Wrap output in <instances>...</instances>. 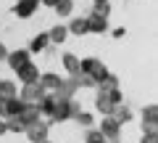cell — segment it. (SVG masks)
<instances>
[{
  "instance_id": "f546056e",
  "label": "cell",
  "mask_w": 158,
  "mask_h": 143,
  "mask_svg": "<svg viewBox=\"0 0 158 143\" xmlns=\"http://www.w3.org/2000/svg\"><path fill=\"white\" fill-rule=\"evenodd\" d=\"M140 143H158V135H156V132H142Z\"/></svg>"
},
{
  "instance_id": "30bf717a",
  "label": "cell",
  "mask_w": 158,
  "mask_h": 143,
  "mask_svg": "<svg viewBox=\"0 0 158 143\" xmlns=\"http://www.w3.org/2000/svg\"><path fill=\"white\" fill-rule=\"evenodd\" d=\"M37 85L42 87V93H56V87L61 85V77L53 74V72H42L40 80H37Z\"/></svg>"
},
{
  "instance_id": "8d00e7d4",
  "label": "cell",
  "mask_w": 158,
  "mask_h": 143,
  "mask_svg": "<svg viewBox=\"0 0 158 143\" xmlns=\"http://www.w3.org/2000/svg\"><path fill=\"white\" fill-rule=\"evenodd\" d=\"M34 3H40V0H34Z\"/></svg>"
},
{
  "instance_id": "7402d4cb",
  "label": "cell",
  "mask_w": 158,
  "mask_h": 143,
  "mask_svg": "<svg viewBox=\"0 0 158 143\" xmlns=\"http://www.w3.org/2000/svg\"><path fill=\"white\" fill-rule=\"evenodd\" d=\"M111 117L118 122V125H127V122L132 119V109H129V106H124V103H118L116 109H113V114H111Z\"/></svg>"
},
{
  "instance_id": "d4e9b609",
  "label": "cell",
  "mask_w": 158,
  "mask_h": 143,
  "mask_svg": "<svg viewBox=\"0 0 158 143\" xmlns=\"http://www.w3.org/2000/svg\"><path fill=\"white\" fill-rule=\"evenodd\" d=\"M71 11H74V3H71V0H58V6H56L58 16H71Z\"/></svg>"
},
{
  "instance_id": "44dd1931",
  "label": "cell",
  "mask_w": 158,
  "mask_h": 143,
  "mask_svg": "<svg viewBox=\"0 0 158 143\" xmlns=\"http://www.w3.org/2000/svg\"><path fill=\"white\" fill-rule=\"evenodd\" d=\"M61 61H63V69L69 72V77L79 72V56H74V53H63Z\"/></svg>"
},
{
  "instance_id": "5bb4252c",
  "label": "cell",
  "mask_w": 158,
  "mask_h": 143,
  "mask_svg": "<svg viewBox=\"0 0 158 143\" xmlns=\"http://www.w3.org/2000/svg\"><path fill=\"white\" fill-rule=\"evenodd\" d=\"M87 32H92V34L108 32V19H103V16H87Z\"/></svg>"
},
{
  "instance_id": "9a60e30c",
  "label": "cell",
  "mask_w": 158,
  "mask_h": 143,
  "mask_svg": "<svg viewBox=\"0 0 158 143\" xmlns=\"http://www.w3.org/2000/svg\"><path fill=\"white\" fill-rule=\"evenodd\" d=\"M34 106H37V111H40V117H50V111H53V106H56V96H53V93H45V96L40 98V101L34 103Z\"/></svg>"
},
{
  "instance_id": "9c48e42d",
  "label": "cell",
  "mask_w": 158,
  "mask_h": 143,
  "mask_svg": "<svg viewBox=\"0 0 158 143\" xmlns=\"http://www.w3.org/2000/svg\"><path fill=\"white\" fill-rule=\"evenodd\" d=\"M16 74H19V80H21V85H32V82L40 80V69L34 66L32 61H29V64H24V66L19 69Z\"/></svg>"
},
{
  "instance_id": "ba28073f",
  "label": "cell",
  "mask_w": 158,
  "mask_h": 143,
  "mask_svg": "<svg viewBox=\"0 0 158 143\" xmlns=\"http://www.w3.org/2000/svg\"><path fill=\"white\" fill-rule=\"evenodd\" d=\"M24 109V103L19 101V98H11V101H0V117L3 119H8V117H19Z\"/></svg>"
},
{
  "instance_id": "e575fe53",
  "label": "cell",
  "mask_w": 158,
  "mask_h": 143,
  "mask_svg": "<svg viewBox=\"0 0 158 143\" xmlns=\"http://www.w3.org/2000/svg\"><path fill=\"white\" fill-rule=\"evenodd\" d=\"M42 143H50V141H42Z\"/></svg>"
},
{
  "instance_id": "d6a6232c",
  "label": "cell",
  "mask_w": 158,
  "mask_h": 143,
  "mask_svg": "<svg viewBox=\"0 0 158 143\" xmlns=\"http://www.w3.org/2000/svg\"><path fill=\"white\" fill-rule=\"evenodd\" d=\"M6 132H8V127H6V119L0 117V135H6Z\"/></svg>"
},
{
  "instance_id": "7c38bea8",
  "label": "cell",
  "mask_w": 158,
  "mask_h": 143,
  "mask_svg": "<svg viewBox=\"0 0 158 143\" xmlns=\"http://www.w3.org/2000/svg\"><path fill=\"white\" fill-rule=\"evenodd\" d=\"M74 93H77V85H74V80L69 77V80H61V85L56 87V93H53V96L61 98V101H69V98H74Z\"/></svg>"
},
{
  "instance_id": "ac0fdd59",
  "label": "cell",
  "mask_w": 158,
  "mask_h": 143,
  "mask_svg": "<svg viewBox=\"0 0 158 143\" xmlns=\"http://www.w3.org/2000/svg\"><path fill=\"white\" fill-rule=\"evenodd\" d=\"M69 34H77V37H82V34H87V19L82 16H74L71 21H69Z\"/></svg>"
},
{
  "instance_id": "603a6c76",
  "label": "cell",
  "mask_w": 158,
  "mask_h": 143,
  "mask_svg": "<svg viewBox=\"0 0 158 143\" xmlns=\"http://www.w3.org/2000/svg\"><path fill=\"white\" fill-rule=\"evenodd\" d=\"M71 80H74V85H77V90H79V87H98L95 80H92L90 74H85V72H77V74H71Z\"/></svg>"
},
{
  "instance_id": "4fadbf2b",
  "label": "cell",
  "mask_w": 158,
  "mask_h": 143,
  "mask_svg": "<svg viewBox=\"0 0 158 143\" xmlns=\"http://www.w3.org/2000/svg\"><path fill=\"white\" fill-rule=\"evenodd\" d=\"M95 109L100 111L103 117H111L113 114V109H116V106H113L111 101H108L106 98V90H103V87H98V98H95Z\"/></svg>"
},
{
  "instance_id": "836d02e7",
  "label": "cell",
  "mask_w": 158,
  "mask_h": 143,
  "mask_svg": "<svg viewBox=\"0 0 158 143\" xmlns=\"http://www.w3.org/2000/svg\"><path fill=\"white\" fill-rule=\"evenodd\" d=\"M98 3H108V0H95V6H98Z\"/></svg>"
},
{
  "instance_id": "8992f818",
  "label": "cell",
  "mask_w": 158,
  "mask_h": 143,
  "mask_svg": "<svg viewBox=\"0 0 158 143\" xmlns=\"http://www.w3.org/2000/svg\"><path fill=\"white\" fill-rule=\"evenodd\" d=\"M8 66L13 69V72H19V69L24 66V64H29L32 61V53L27 51V48H19V51H8Z\"/></svg>"
},
{
  "instance_id": "6da1fadb",
  "label": "cell",
  "mask_w": 158,
  "mask_h": 143,
  "mask_svg": "<svg viewBox=\"0 0 158 143\" xmlns=\"http://www.w3.org/2000/svg\"><path fill=\"white\" fill-rule=\"evenodd\" d=\"M77 111H82V109H79V103L74 101V98H69V101L56 98V106H53V111H50L48 119H50V122H66V119H74Z\"/></svg>"
},
{
  "instance_id": "8fae6325",
  "label": "cell",
  "mask_w": 158,
  "mask_h": 143,
  "mask_svg": "<svg viewBox=\"0 0 158 143\" xmlns=\"http://www.w3.org/2000/svg\"><path fill=\"white\" fill-rule=\"evenodd\" d=\"M34 11H37V3H34V0H19L16 6H13V13H16L19 19H32Z\"/></svg>"
},
{
  "instance_id": "52a82bcc",
  "label": "cell",
  "mask_w": 158,
  "mask_h": 143,
  "mask_svg": "<svg viewBox=\"0 0 158 143\" xmlns=\"http://www.w3.org/2000/svg\"><path fill=\"white\" fill-rule=\"evenodd\" d=\"M98 130L106 135V141H118V135H121V125H118L113 117H103V122H100Z\"/></svg>"
},
{
  "instance_id": "1f68e13d",
  "label": "cell",
  "mask_w": 158,
  "mask_h": 143,
  "mask_svg": "<svg viewBox=\"0 0 158 143\" xmlns=\"http://www.w3.org/2000/svg\"><path fill=\"white\" fill-rule=\"evenodd\" d=\"M40 3H42V6H48V8H56V6H58V0H40Z\"/></svg>"
},
{
  "instance_id": "e0dca14e",
  "label": "cell",
  "mask_w": 158,
  "mask_h": 143,
  "mask_svg": "<svg viewBox=\"0 0 158 143\" xmlns=\"http://www.w3.org/2000/svg\"><path fill=\"white\" fill-rule=\"evenodd\" d=\"M11 98H19V87H16V82H11V80H0V101H11Z\"/></svg>"
},
{
  "instance_id": "ffe728a7",
  "label": "cell",
  "mask_w": 158,
  "mask_h": 143,
  "mask_svg": "<svg viewBox=\"0 0 158 143\" xmlns=\"http://www.w3.org/2000/svg\"><path fill=\"white\" fill-rule=\"evenodd\" d=\"M66 37H69V29L63 27V24H56V27L48 32V40H50V42H58V45L66 42Z\"/></svg>"
},
{
  "instance_id": "74e56055",
  "label": "cell",
  "mask_w": 158,
  "mask_h": 143,
  "mask_svg": "<svg viewBox=\"0 0 158 143\" xmlns=\"http://www.w3.org/2000/svg\"><path fill=\"white\" fill-rule=\"evenodd\" d=\"M71 3H74V0H71Z\"/></svg>"
},
{
  "instance_id": "5b68a950",
  "label": "cell",
  "mask_w": 158,
  "mask_h": 143,
  "mask_svg": "<svg viewBox=\"0 0 158 143\" xmlns=\"http://www.w3.org/2000/svg\"><path fill=\"white\" fill-rule=\"evenodd\" d=\"M156 127H158V106L148 103L142 109V132H156Z\"/></svg>"
},
{
  "instance_id": "3957f363",
  "label": "cell",
  "mask_w": 158,
  "mask_h": 143,
  "mask_svg": "<svg viewBox=\"0 0 158 143\" xmlns=\"http://www.w3.org/2000/svg\"><path fill=\"white\" fill-rule=\"evenodd\" d=\"M48 132H50V122H34V125H29L27 130H24V135L29 138L32 143H42V141H48Z\"/></svg>"
},
{
  "instance_id": "7a4b0ae2",
  "label": "cell",
  "mask_w": 158,
  "mask_h": 143,
  "mask_svg": "<svg viewBox=\"0 0 158 143\" xmlns=\"http://www.w3.org/2000/svg\"><path fill=\"white\" fill-rule=\"evenodd\" d=\"M79 72H85V74H90L92 80H95V85H100V82L106 80V74H108L106 64H103L100 58H95V56L79 58Z\"/></svg>"
},
{
  "instance_id": "d6986e66",
  "label": "cell",
  "mask_w": 158,
  "mask_h": 143,
  "mask_svg": "<svg viewBox=\"0 0 158 143\" xmlns=\"http://www.w3.org/2000/svg\"><path fill=\"white\" fill-rule=\"evenodd\" d=\"M19 117H21V122H24L27 127L42 119V117H40V111H37V106H24V109H21V114H19Z\"/></svg>"
},
{
  "instance_id": "277c9868",
  "label": "cell",
  "mask_w": 158,
  "mask_h": 143,
  "mask_svg": "<svg viewBox=\"0 0 158 143\" xmlns=\"http://www.w3.org/2000/svg\"><path fill=\"white\" fill-rule=\"evenodd\" d=\"M42 96H45V93H42V87H40L37 82H32V85H21V93H19V101H21L24 106H34V103H37Z\"/></svg>"
},
{
  "instance_id": "4dcf8cb0",
  "label": "cell",
  "mask_w": 158,
  "mask_h": 143,
  "mask_svg": "<svg viewBox=\"0 0 158 143\" xmlns=\"http://www.w3.org/2000/svg\"><path fill=\"white\" fill-rule=\"evenodd\" d=\"M6 58H8V48L0 42V61H6Z\"/></svg>"
},
{
  "instance_id": "f1b7e54d",
  "label": "cell",
  "mask_w": 158,
  "mask_h": 143,
  "mask_svg": "<svg viewBox=\"0 0 158 143\" xmlns=\"http://www.w3.org/2000/svg\"><path fill=\"white\" fill-rule=\"evenodd\" d=\"M108 13H111V6H108V3H98L95 11H92V16H103V19H108Z\"/></svg>"
},
{
  "instance_id": "83f0119b",
  "label": "cell",
  "mask_w": 158,
  "mask_h": 143,
  "mask_svg": "<svg viewBox=\"0 0 158 143\" xmlns=\"http://www.w3.org/2000/svg\"><path fill=\"white\" fill-rule=\"evenodd\" d=\"M74 119H77L82 127H90V125H92V114H90V111H77Z\"/></svg>"
},
{
  "instance_id": "d590c367",
  "label": "cell",
  "mask_w": 158,
  "mask_h": 143,
  "mask_svg": "<svg viewBox=\"0 0 158 143\" xmlns=\"http://www.w3.org/2000/svg\"><path fill=\"white\" fill-rule=\"evenodd\" d=\"M111 143H118V141H111Z\"/></svg>"
},
{
  "instance_id": "2e32d148",
  "label": "cell",
  "mask_w": 158,
  "mask_h": 143,
  "mask_svg": "<svg viewBox=\"0 0 158 143\" xmlns=\"http://www.w3.org/2000/svg\"><path fill=\"white\" fill-rule=\"evenodd\" d=\"M48 45H50V40H48V32H40V34H34V37H32V42H29L27 51H29V53H42Z\"/></svg>"
},
{
  "instance_id": "484cf974",
  "label": "cell",
  "mask_w": 158,
  "mask_h": 143,
  "mask_svg": "<svg viewBox=\"0 0 158 143\" xmlns=\"http://www.w3.org/2000/svg\"><path fill=\"white\" fill-rule=\"evenodd\" d=\"M98 87H103V90H116V87H118V77L108 72V74H106V80H103Z\"/></svg>"
},
{
  "instance_id": "cb8c5ba5",
  "label": "cell",
  "mask_w": 158,
  "mask_h": 143,
  "mask_svg": "<svg viewBox=\"0 0 158 143\" xmlns=\"http://www.w3.org/2000/svg\"><path fill=\"white\" fill-rule=\"evenodd\" d=\"M6 127H8V132H16V135L27 130V125L21 122V117H8V119H6Z\"/></svg>"
},
{
  "instance_id": "4316f807",
  "label": "cell",
  "mask_w": 158,
  "mask_h": 143,
  "mask_svg": "<svg viewBox=\"0 0 158 143\" xmlns=\"http://www.w3.org/2000/svg\"><path fill=\"white\" fill-rule=\"evenodd\" d=\"M85 143H108V141H106V135H103L100 130H87Z\"/></svg>"
}]
</instances>
